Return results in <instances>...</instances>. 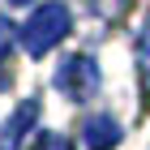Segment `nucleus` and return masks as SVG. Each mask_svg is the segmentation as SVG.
Listing matches in <instances>:
<instances>
[{
	"label": "nucleus",
	"instance_id": "obj_8",
	"mask_svg": "<svg viewBox=\"0 0 150 150\" xmlns=\"http://www.w3.org/2000/svg\"><path fill=\"white\" fill-rule=\"evenodd\" d=\"M9 47H13V26L4 22V17H0V60L9 56Z\"/></svg>",
	"mask_w": 150,
	"mask_h": 150
},
{
	"label": "nucleus",
	"instance_id": "obj_9",
	"mask_svg": "<svg viewBox=\"0 0 150 150\" xmlns=\"http://www.w3.org/2000/svg\"><path fill=\"white\" fill-rule=\"evenodd\" d=\"M9 4H30V0H9Z\"/></svg>",
	"mask_w": 150,
	"mask_h": 150
},
{
	"label": "nucleus",
	"instance_id": "obj_6",
	"mask_svg": "<svg viewBox=\"0 0 150 150\" xmlns=\"http://www.w3.org/2000/svg\"><path fill=\"white\" fill-rule=\"evenodd\" d=\"M137 60H142V73L150 81V22L142 26V35H137Z\"/></svg>",
	"mask_w": 150,
	"mask_h": 150
},
{
	"label": "nucleus",
	"instance_id": "obj_3",
	"mask_svg": "<svg viewBox=\"0 0 150 150\" xmlns=\"http://www.w3.org/2000/svg\"><path fill=\"white\" fill-rule=\"evenodd\" d=\"M35 116H39V103H35V99H26V103L9 116V125L0 129V150H17V146H22V137L35 129Z\"/></svg>",
	"mask_w": 150,
	"mask_h": 150
},
{
	"label": "nucleus",
	"instance_id": "obj_2",
	"mask_svg": "<svg viewBox=\"0 0 150 150\" xmlns=\"http://www.w3.org/2000/svg\"><path fill=\"white\" fill-rule=\"evenodd\" d=\"M56 86L69 94V99L86 103L90 94H99L103 77H99V64H94L90 56H69L64 64H60V73H56Z\"/></svg>",
	"mask_w": 150,
	"mask_h": 150
},
{
	"label": "nucleus",
	"instance_id": "obj_5",
	"mask_svg": "<svg viewBox=\"0 0 150 150\" xmlns=\"http://www.w3.org/2000/svg\"><path fill=\"white\" fill-rule=\"evenodd\" d=\"M90 4H94V13H99L103 22H120V17L129 13V4H133V0H90Z\"/></svg>",
	"mask_w": 150,
	"mask_h": 150
},
{
	"label": "nucleus",
	"instance_id": "obj_4",
	"mask_svg": "<svg viewBox=\"0 0 150 150\" xmlns=\"http://www.w3.org/2000/svg\"><path fill=\"white\" fill-rule=\"evenodd\" d=\"M81 142H86V150H112L116 142H120V120H112V116H90V120L81 125Z\"/></svg>",
	"mask_w": 150,
	"mask_h": 150
},
{
	"label": "nucleus",
	"instance_id": "obj_1",
	"mask_svg": "<svg viewBox=\"0 0 150 150\" xmlns=\"http://www.w3.org/2000/svg\"><path fill=\"white\" fill-rule=\"evenodd\" d=\"M69 26H73L69 9L52 0V4L35 9V13H30V22L22 26V47L30 52V56H43V52H52V47H56L60 39L69 35Z\"/></svg>",
	"mask_w": 150,
	"mask_h": 150
},
{
	"label": "nucleus",
	"instance_id": "obj_7",
	"mask_svg": "<svg viewBox=\"0 0 150 150\" xmlns=\"http://www.w3.org/2000/svg\"><path fill=\"white\" fill-rule=\"evenodd\" d=\"M30 150H69V142L60 137V133H39V137H35V146H30Z\"/></svg>",
	"mask_w": 150,
	"mask_h": 150
}]
</instances>
